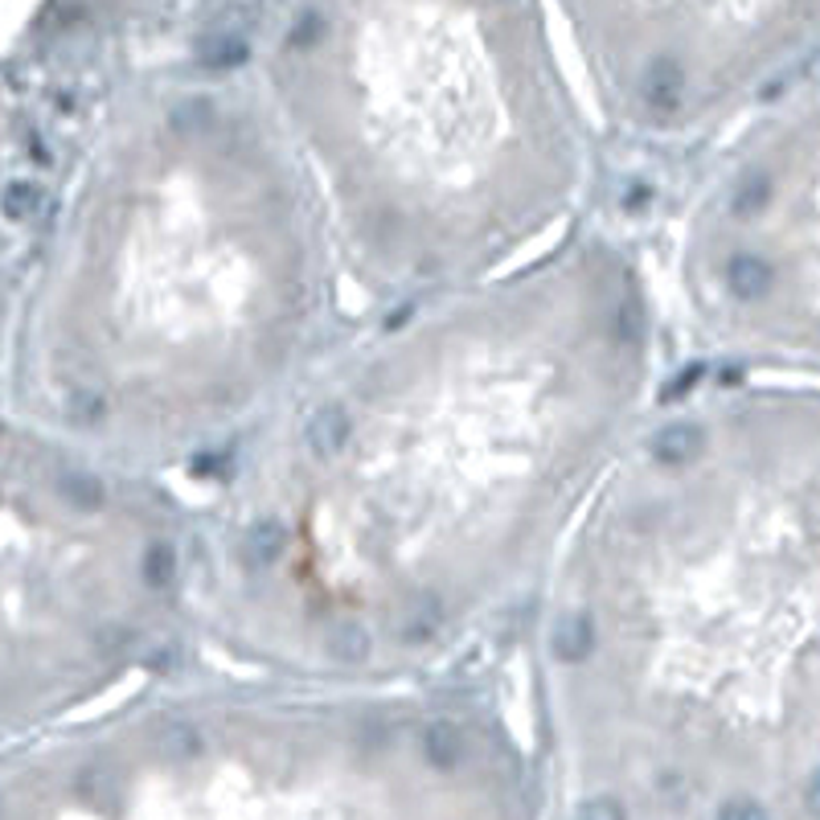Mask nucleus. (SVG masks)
Listing matches in <instances>:
<instances>
[{
	"label": "nucleus",
	"mask_w": 820,
	"mask_h": 820,
	"mask_svg": "<svg viewBox=\"0 0 820 820\" xmlns=\"http://www.w3.org/2000/svg\"><path fill=\"white\" fill-rule=\"evenodd\" d=\"M140 575H144V583L149 587H173V578H176V554L173 546H149V554H144V563H140Z\"/></svg>",
	"instance_id": "12"
},
{
	"label": "nucleus",
	"mask_w": 820,
	"mask_h": 820,
	"mask_svg": "<svg viewBox=\"0 0 820 820\" xmlns=\"http://www.w3.org/2000/svg\"><path fill=\"white\" fill-rule=\"evenodd\" d=\"M58 493H62L74 509H94V505L103 500V485H99L94 476H87V472H62V476H58Z\"/></svg>",
	"instance_id": "11"
},
{
	"label": "nucleus",
	"mask_w": 820,
	"mask_h": 820,
	"mask_svg": "<svg viewBox=\"0 0 820 820\" xmlns=\"http://www.w3.org/2000/svg\"><path fill=\"white\" fill-rule=\"evenodd\" d=\"M214 468H222V459H214V456H205V459H198V464H193V472H198V476H210Z\"/></svg>",
	"instance_id": "19"
},
{
	"label": "nucleus",
	"mask_w": 820,
	"mask_h": 820,
	"mask_svg": "<svg viewBox=\"0 0 820 820\" xmlns=\"http://www.w3.org/2000/svg\"><path fill=\"white\" fill-rule=\"evenodd\" d=\"M578 820H628V812L611 796H595V800H587V804L578 808Z\"/></svg>",
	"instance_id": "15"
},
{
	"label": "nucleus",
	"mask_w": 820,
	"mask_h": 820,
	"mask_svg": "<svg viewBox=\"0 0 820 820\" xmlns=\"http://www.w3.org/2000/svg\"><path fill=\"white\" fill-rule=\"evenodd\" d=\"M554 657L563 665H583L595 652V619L591 616H566L550 636Z\"/></svg>",
	"instance_id": "6"
},
{
	"label": "nucleus",
	"mask_w": 820,
	"mask_h": 820,
	"mask_svg": "<svg viewBox=\"0 0 820 820\" xmlns=\"http://www.w3.org/2000/svg\"><path fill=\"white\" fill-rule=\"evenodd\" d=\"M713 820H771L763 812V804L759 800H747V796H735V800H727V804L718 808V817Z\"/></svg>",
	"instance_id": "14"
},
{
	"label": "nucleus",
	"mask_w": 820,
	"mask_h": 820,
	"mask_svg": "<svg viewBox=\"0 0 820 820\" xmlns=\"http://www.w3.org/2000/svg\"><path fill=\"white\" fill-rule=\"evenodd\" d=\"M283 550H287V529H283L280 522H259V525H251V529H246L243 554L255 566L280 563Z\"/></svg>",
	"instance_id": "7"
},
{
	"label": "nucleus",
	"mask_w": 820,
	"mask_h": 820,
	"mask_svg": "<svg viewBox=\"0 0 820 820\" xmlns=\"http://www.w3.org/2000/svg\"><path fill=\"white\" fill-rule=\"evenodd\" d=\"M328 652L336 660H362L369 652V632H365L357 619H341L328 632Z\"/></svg>",
	"instance_id": "9"
},
{
	"label": "nucleus",
	"mask_w": 820,
	"mask_h": 820,
	"mask_svg": "<svg viewBox=\"0 0 820 820\" xmlns=\"http://www.w3.org/2000/svg\"><path fill=\"white\" fill-rule=\"evenodd\" d=\"M701 447H706V431L698 423H669V427H660L652 435L648 452H652L660 468H681V464L701 456Z\"/></svg>",
	"instance_id": "2"
},
{
	"label": "nucleus",
	"mask_w": 820,
	"mask_h": 820,
	"mask_svg": "<svg viewBox=\"0 0 820 820\" xmlns=\"http://www.w3.org/2000/svg\"><path fill=\"white\" fill-rule=\"evenodd\" d=\"M640 333H645V324H640V308H636V304H628L624 312H616V336H619V341L636 345V341H640Z\"/></svg>",
	"instance_id": "16"
},
{
	"label": "nucleus",
	"mask_w": 820,
	"mask_h": 820,
	"mask_svg": "<svg viewBox=\"0 0 820 820\" xmlns=\"http://www.w3.org/2000/svg\"><path fill=\"white\" fill-rule=\"evenodd\" d=\"M648 202V189H632V198H628V210H640Z\"/></svg>",
	"instance_id": "20"
},
{
	"label": "nucleus",
	"mask_w": 820,
	"mask_h": 820,
	"mask_svg": "<svg viewBox=\"0 0 820 820\" xmlns=\"http://www.w3.org/2000/svg\"><path fill=\"white\" fill-rule=\"evenodd\" d=\"M771 202V181H767V173H751L747 181L739 185V193H735V214L739 217H755L763 205Z\"/></svg>",
	"instance_id": "13"
},
{
	"label": "nucleus",
	"mask_w": 820,
	"mask_h": 820,
	"mask_svg": "<svg viewBox=\"0 0 820 820\" xmlns=\"http://www.w3.org/2000/svg\"><path fill=\"white\" fill-rule=\"evenodd\" d=\"M640 99L648 103L652 115H677L686 103V70L672 58H657L648 62V70L640 74Z\"/></svg>",
	"instance_id": "1"
},
{
	"label": "nucleus",
	"mask_w": 820,
	"mask_h": 820,
	"mask_svg": "<svg viewBox=\"0 0 820 820\" xmlns=\"http://www.w3.org/2000/svg\"><path fill=\"white\" fill-rule=\"evenodd\" d=\"M198 58H202L205 67H239L246 58V41L239 38V33L214 29V33L198 38Z\"/></svg>",
	"instance_id": "8"
},
{
	"label": "nucleus",
	"mask_w": 820,
	"mask_h": 820,
	"mask_svg": "<svg viewBox=\"0 0 820 820\" xmlns=\"http://www.w3.org/2000/svg\"><path fill=\"white\" fill-rule=\"evenodd\" d=\"M41 205H45V193H41L38 185H29V181H9V189H4V217H9V222H29V217H38Z\"/></svg>",
	"instance_id": "10"
},
{
	"label": "nucleus",
	"mask_w": 820,
	"mask_h": 820,
	"mask_svg": "<svg viewBox=\"0 0 820 820\" xmlns=\"http://www.w3.org/2000/svg\"><path fill=\"white\" fill-rule=\"evenodd\" d=\"M464 730L456 722H447V718H435L427 730H423V759H427L435 771H452V767L464 759Z\"/></svg>",
	"instance_id": "5"
},
{
	"label": "nucleus",
	"mask_w": 820,
	"mask_h": 820,
	"mask_svg": "<svg viewBox=\"0 0 820 820\" xmlns=\"http://www.w3.org/2000/svg\"><path fill=\"white\" fill-rule=\"evenodd\" d=\"M316 33H321V17L316 13H304V21L296 26V33H292V45H308V41H316Z\"/></svg>",
	"instance_id": "17"
},
{
	"label": "nucleus",
	"mask_w": 820,
	"mask_h": 820,
	"mask_svg": "<svg viewBox=\"0 0 820 820\" xmlns=\"http://www.w3.org/2000/svg\"><path fill=\"white\" fill-rule=\"evenodd\" d=\"M771 283H776V267L763 255L739 251V255L727 259V287L735 300H763L771 292Z\"/></svg>",
	"instance_id": "4"
},
{
	"label": "nucleus",
	"mask_w": 820,
	"mask_h": 820,
	"mask_svg": "<svg viewBox=\"0 0 820 820\" xmlns=\"http://www.w3.org/2000/svg\"><path fill=\"white\" fill-rule=\"evenodd\" d=\"M350 435H353V423H350V415H345V406H321V411L308 418V427H304V444H308L312 456L328 459L350 444Z\"/></svg>",
	"instance_id": "3"
},
{
	"label": "nucleus",
	"mask_w": 820,
	"mask_h": 820,
	"mask_svg": "<svg viewBox=\"0 0 820 820\" xmlns=\"http://www.w3.org/2000/svg\"><path fill=\"white\" fill-rule=\"evenodd\" d=\"M804 808H808V817L820 820V767L808 776V783H804Z\"/></svg>",
	"instance_id": "18"
}]
</instances>
